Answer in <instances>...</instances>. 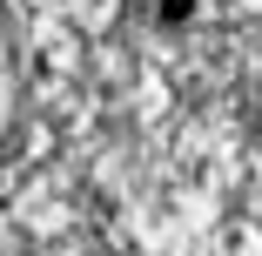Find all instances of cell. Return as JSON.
Returning <instances> with one entry per match:
<instances>
[{"mask_svg": "<svg viewBox=\"0 0 262 256\" xmlns=\"http://www.w3.org/2000/svg\"><path fill=\"white\" fill-rule=\"evenodd\" d=\"M195 21V0H162V27H188Z\"/></svg>", "mask_w": 262, "mask_h": 256, "instance_id": "obj_1", "label": "cell"}]
</instances>
